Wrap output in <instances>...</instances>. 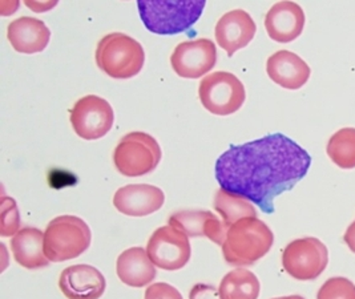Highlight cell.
<instances>
[{
  "instance_id": "cell-16",
  "label": "cell",
  "mask_w": 355,
  "mask_h": 299,
  "mask_svg": "<svg viewBox=\"0 0 355 299\" xmlns=\"http://www.w3.org/2000/svg\"><path fill=\"white\" fill-rule=\"evenodd\" d=\"M168 225L188 237H207L220 246H223L227 232L225 222L209 210H181L169 217Z\"/></svg>"
},
{
  "instance_id": "cell-12",
  "label": "cell",
  "mask_w": 355,
  "mask_h": 299,
  "mask_svg": "<svg viewBox=\"0 0 355 299\" xmlns=\"http://www.w3.org/2000/svg\"><path fill=\"white\" fill-rule=\"evenodd\" d=\"M165 194L160 188L146 184H132L117 190L113 196L114 207L130 217H146L160 210Z\"/></svg>"
},
{
  "instance_id": "cell-28",
  "label": "cell",
  "mask_w": 355,
  "mask_h": 299,
  "mask_svg": "<svg viewBox=\"0 0 355 299\" xmlns=\"http://www.w3.org/2000/svg\"><path fill=\"white\" fill-rule=\"evenodd\" d=\"M343 241L347 245V248L355 254V221L353 223H350L349 228L346 229L345 236H343Z\"/></svg>"
},
{
  "instance_id": "cell-21",
  "label": "cell",
  "mask_w": 355,
  "mask_h": 299,
  "mask_svg": "<svg viewBox=\"0 0 355 299\" xmlns=\"http://www.w3.org/2000/svg\"><path fill=\"white\" fill-rule=\"evenodd\" d=\"M259 278L245 268L229 271L218 287L221 299H259Z\"/></svg>"
},
{
  "instance_id": "cell-15",
  "label": "cell",
  "mask_w": 355,
  "mask_h": 299,
  "mask_svg": "<svg viewBox=\"0 0 355 299\" xmlns=\"http://www.w3.org/2000/svg\"><path fill=\"white\" fill-rule=\"evenodd\" d=\"M59 287L68 299H98L107 289L104 275L91 265H75L65 268Z\"/></svg>"
},
{
  "instance_id": "cell-19",
  "label": "cell",
  "mask_w": 355,
  "mask_h": 299,
  "mask_svg": "<svg viewBox=\"0 0 355 299\" xmlns=\"http://www.w3.org/2000/svg\"><path fill=\"white\" fill-rule=\"evenodd\" d=\"M116 273L123 284L144 287L156 278V266L144 248H130L121 253L116 262Z\"/></svg>"
},
{
  "instance_id": "cell-6",
  "label": "cell",
  "mask_w": 355,
  "mask_h": 299,
  "mask_svg": "<svg viewBox=\"0 0 355 299\" xmlns=\"http://www.w3.org/2000/svg\"><path fill=\"white\" fill-rule=\"evenodd\" d=\"M162 161L157 140L146 132H130L117 144L113 162L119 173L140 177L153 172Z\"/></svg>"
},
{
  "instance_id": "cell-13",
  "label": "cell",
  "mask_w": 355,
  "mask_h": 299,
  "mask_svg": "<svg viewBox=\"0 0 355 299\" xmlns=\"http://www.w3.org/2000/svg\"><path fill=\"white\" fill-rule=\"evenodd\" d=\"M257 31L256 23L246 11L233 10L221 16L216 24V42L225 49L227 56L245 48L254 37Z\"/></svg>"
},
{
  "instance_id": "cell-8",
  "label": "cell",
  "mask_w": 355,
  "mask_h": 299,
  "mask_svg": "<svg viewBox=\"0 0 355 299\" xmlns=\"http://www.w3.org/2000/svg\"><path fill=\"white\" fill-rule=\"evenodd\" d=\"M329 264V250L321 239L305 237L291 241L282 253L284 270L297 281L317 280Z\"/></svg>"
},
{
  "instance_id": "cell-29",
  "label": "cell",
  "mask_w": 355,
  "mask_h": 299,
  "mask_svg": "<svg viewBox=\"0 0 355 299\" xmlns=\"http://www.w3.org/2000/svg\"><path fill=\"white\" fill-rule=\"evenodd\" d=\"M272 299H305L301 296H288V297H279V298H272Z\"/></svg>"
},
{
  "instance_id": "cell-14",
  "label": "cell",
  "mask_w": 355,
  "mask_h": 299,
  "mask_svg": "<svg viewBox=\"0 0 355 299\" xmlns=\"http://www.w3.org/2000/svg\"><path fill=\"white\" fill-rule=\"evenodd\" d=\"M305 22V12L300 4L278 1L265 16V28L277 43H291L301 36Z\"/></svg>"
},
{
  "instance_id": "cell-27",
  "label": "cell",
  "mask_w": 355,
  "mask_h": 299,
  "mask_svg": "<svg viewBox=\"0 0 355 299\" xmlns=\"http://www.w3.org/2000/svg\"><path fill=\"white\" fill-rule=\"evenodd\" d=\"M189 299H221L218 289L205 284H194L189 293Z\"/></svg>"
},
{
  "instance_id": "cell-1",
  "label": "cell",
  "mask_w": 355,
  "mask_h": 299,
  "mask_svg": "<svg viewBox=\"0 0 355 299\" xmlns=\"http://www.w3.org/2000/svg\"><path fill=\"white\" fill-rule=\"evenodd\" d=\"M311 166V156L282 133L232 145L216 162V180L223 189L243 196L266 214L275 200L291 190Z\"/></svg>"
},
{
  "instance_id": "cell-20",
  "label": "cell",
  "mask_w": 355,
  "mask_h": 299,
  "mask_svg": "<svg viewBox=\"0 0 355 299\" xmlns=\"http://www.w3.org/2000/svg\"><path fill=\"white\" fill-rule=\"evenodd\" d=\"M14 258L21 268H47L49 259L44 250V233L36 228H23L11 239Z\"/></svg>"
},
{
  "instance_id": "cell-9",
  "label": "cell",
  "mask_w": 355,
  "mask_h": 299,
  "mask_svg": "<svg viewBox=\"0 0 355 299\" xmlns=\"http://www.w3.org/2000/svg\"><path fill=\"white\" fill-rule=\"evenodd\" d=\"M69 120L75 133L83 140H98L104 137L114 123L111 104L103 97L88 95L81 97L69 112Z\"/></svg>"
},
{
  "instance_id": "cell-25",
  "label": "cell",
  "mask_w": 355,
  "mask_h": 299,
  "mask_svg": "<svg viewBox=\"0 0 355 299\" xmlns=\"http://www.w3.org/2000/svg\"><path fill=\"white\" fill-rule=\"evenodd\" d=\"M20 228V216L17 210V203L14 198L3 197L1 198V237H10L17 234Z\"/></svg>"
},
{
  "instance_id": "cell-17",
  "label": "cell",
  "mask_w": 355,
  "mask_h": 299,
  "mask_svg": "<svg viewBox=\"0 0 355 299\" xmlns=\"http://www.w3.org/2000/svg\"><path fill=\"white\" fill-rule=\"evenodd\" d=\"M266 72L275 84L291 91L302 88L311 75L306 62L288 49L277 51L268 59Z\"/></svg>"
},
{
  "instance_id": "cell-26",
  "label": "cell",
  "mask_w": 355,
  "mask_h": 299,
  "mask_svg": "<svg viewBox=\"0 0 355 299\" xmlns=\"http://www.w3.org/2000/svg\"><path fill=\"white\" fill-rule=\"evenodd\" d=\"M144 299H182V296L175 286L160 282L146 289Z\"/></svg>"
},
{
  "instance_id": "cell-10",
  "label": "cell",
  "mask_w": 355,
  "mask_h": 299,
  "mask_svg": "<svg viewBox=\"0 0 355 299\" xmlns=\"http://www.w3.org/2000/svg\"><path fill=\"white\" fill-rule=\"evenodd\" d=\"M146 253L156 268L176 271L191 259L189 237L175 226L159 228L148 241Z\"/></svg>"
},
{
  "instance_id": "cell-2",
  "label": "cell",
  "mask_w": 355,
  "mask_h": 299,
  "mask_svg": "<svg viewBox=\"0 0 355 299\" xmlns=\"http://www.w3.org/2000/svg\"><path fill=\"white\" fill-rule=\"evenodd\" d=\"M275 242L272 229L257 217L237 221L227 228L221 246L224 259L232 266H252L270 252Z\"/></svg>"
},
{
  "instance_id": "cell-11",
  "label": "cell",
  "mask_w": 355,
  "mask_h": 299,
  "mask_svg": "<svg viewBox=\"0 0 355 299\" xmlns=\"http://www.w3.org/2000/svg\"><path fill=\"white\" fill-rule=\"evenodd\" d=\"M217 63V48L209 39L184 42L175 48L171 64L173 71L184 79H200Z\"/></svg>"
},
{
  "instance_id": "cell-23",
  "label": "cell",
  "mask_w": 355,
  "mask_h": 299,
  "mask_svg": "<svg viewBox=\"0 0 355 299\" xmlns=\"http://www.w3.org/2000/svg\"><path fill=\"white\" fill-rule=\"evenodd\" d=\"M326 153L340 169L355 168V128H342L327 142Z\"/></svg>"
},
{
  "instance_id": "cell-3",
  "label": "cell",
  "mask_w": 355,
  "mask_h": 299,
  "mask_svg": "<svg viewBox=\"0 0 355 299\" xmlns=\"http://www.w3.org/2000/svg\"><path fill=\"white\" fill-rule=\"evenodd\" d=\"M137 8L146 30L157 35H178L189 30L200 19L205 1L140 0Z\"/></svg>"
},
{
  "instance_id": "cell-7",
  "label": "cell",
  "mask_w": 355,
  "mask_h": 299,
  "mask_svg": "<svg viewBox=\"0 0 355 299\" xmlns=\"http://www.w3.org/2000/svg\"><path fill=\"white\" fill-rule=\"evenodd\" d=\"M198 96L202 107L217 116H229L240 110L246 92L243 81L230 72H213L200 81Z\"/></svg>"
},
{
  "instance_id": "cell-24",
  "label": "cell",
  "mask_w": 355,
  "mask_h": 299,
  "mask_svg": "<svg viewBox=\"0 0 355 299\" xmlns=\"http://www.w3.org/2000/svg\"><path fill=\"white\" fill-rule=\"evenodd\" d=\"M317 299H355V284L345 277L329 278L318 290Z\"/></svg>"
},
{
  "instance_id": "cell-22",
  "label": "cell",
  "mask_w": 355,
  "mask_h": 299,
  "mask_svg": "<svg viewBox=\"0 0 355 299\" xmlns=\"http://www.w3.org/2000/svg\"><path fill=\"white\" fill-rule=\"evenodd\" d=\"M213 205L227 228L243 219L257 217V210L249 200L223 188L217 190Z\"/></svg>"
},
{
  "instance_id": "cell-18",
  "label": "cell",
  "mask_w": 355,
  "mask_h": 299,
  "mask_svg": "<svg viewBox=\"0 0 355 299\" xmlns=\"http://www.w3.org/2000/svg\"><path fill=\"white\" fill-rule=\"evenodd\" d=\"M7 37L15 51L33 55L47 48L51 31L44 22L30 16H23L8 24Z\"/></svg>"
},
{
  "instance_id": "cell-4",
  "label": "cell",
  "mask_w": 355,
  "mask_h": 299,
  "mask_svg": "<svg viewBox=\"0 0 355 299\" xmlns=\"http://www.w3.org/2000/svg\"><path fill=\"white\" fill-rule=\"evenodd\" d=\"M97 67L113 79H130L143 69L146 53L143 46L121 32L105 35L97 44Z\"/></svg>"
},
{
  "instance_id": "cell-5",
  "label": "cell",
  "mask_w": 355,
  "mask_h": 299,
  "mask_svg": "<svg viewBox=\"0 0 355 299\" xmlns=\"http://www.w3.org/2000/svg\"><path fill=\"white\" fill-rule=\"evenodd\" d=\"M92 241L91 229L76 216H59L44 232V250L49 262H64L80 257Z\"/></svg>"
}]
</instances>
